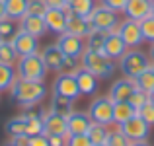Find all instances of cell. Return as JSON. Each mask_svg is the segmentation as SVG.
<instances>
[{
	"mask_svg": "<svg viewBox=\"0 0 154 146\" xmlns=\"http://www.w3.org/2000/svg\"><path fill=\"white\" fill-rule=\"evenodd\" d=\"M10 96L16 103H20L22 107L29 109L33 105L41 103L47 96V88L43 82H31V80H22L18 78L14 82V86L10 88Z\"/></svg>",
	"mask_w": 154,
	"mask_h": 146,
	"instance_id": "obj_1",
	"label": "cell"
},
{
	"mask_svg": "<svg viewBox=\"0 0 154 146\" xmlns=\"http://www.w3.org/2000/svg\"><path fill=\"white\" fill-rule=\"evenodd\" d=\"M80 64H82L84 70L96 74L98 78H109V76H113V72H115V68H117V64H115L113 59L105 56L103 53L90 51V49H86V51L82 53Z\"/></svg>",
	"mask_w": 154,
	"mask_h": 146,
	"instance_id": "obj_2",
	"label": "cell"
},
{
	"mask_svg": "<svg viewBox=\"0 0 154 146\" xmlns=\"http://www.w3.org/2000/svg\"><path fill=\"white\" fill-rule=\"evenodd\" d=\"M16 72H18V78L22 80H31V82H43L47 74V66L43 62L41 55H29V56H22L18 59V66H16Z\"/></svg>",
	"mask_w": 154,
	"mask_h": 146,
	"instance_id": "obj_3",
	"label": "cell"
},
{
	"mask_svg": "<svg viewBox=\"0 0 154 146\" xmlns=\"http://www.w3.org/2000/svg\"><path fill=\"white\" fill-rule=\"evenodd\" d=\"M150 62L152 60L148 59L143 51H139V49H129V51L121 56L119 68L127 78H137V76H140L144 70L150 68Z\"/></svg>",
	"mask_w": 154,
	"mask_h": 146,
	"instance_id": "obj_4",
	"label": "cell"
},
{
	"mask_svg": "<svg viewBox=\"0 0 154 146\" xmlns=\"http://www.w3.org/2000/svg\"><path fill=\"white\" fill-rule=\"evenodd\" d=\"M92 123H100V125H113V101L109 99V96H98L94 97V101L90 103L88 109Z\"/></svg>",
	"mask_w": 154,
	"mask_h": 146,
	"instance_id": "obj_5",
	"label": "cell"
},
{
	"mask_svg": "<svg viewBox=\"0 0 154 146\" xmlns=\"http://www.w3.org/2000/svg\"><path fill=\"white\" fill-rule=\"evenodd\" d=\"M117 14H119V12H115V10H111V8L100 4V6L94 8V12L90 14L88 20H90L92 27L102 29V31H107V33H109V29L119 23V16H117Z\"/></svg>",
	"mask_w": 154,
	"mask_h": 146,
	"instance_id": "obj_6",
	"label": "cell"
},
{
	"mask_svg": "<svg viewBox=\"0 0 154 146\" xmlns=\"http://www.w3.org/2000/svg\"><path fill=\"white\" fill-rule=\"evenodd\" d=\"M53 96H60V97L76 101L82 94H80L78 82L72 74H59L53 82Z\"/></svg>",
	"mask_w": 154,
	"mask_h": 146,
	"instance_id": "obj_7",
	"label": "cell"
},
{
	"mask_svg": "<svg viewBox=\"0 0 154 146\" xmlns=\"http://www.w3.org/2000/svg\"><path fill=\"white\" fill-rule=\"evenodd\" d=\"M121 132L127 136L131 142H139V140H146V136L150 135V125L143 119L140 115H135L133 119H129L127 123L121 125Z\"/></svg>",
	"mask_w": 154,
	"mask_h": 146,
	"instance_id": "obj_8",
	"label": "cell"
},
{
	"mask_svg": "<svg viewBox=\"0 0 154 146\" xmlns=\"http://www.w3.org/2000/svg\"><path fill=\"white\" fill-rule=\"evenodd\" d=\"M43 115V127H45V135H57V136H66L68 138V125H66V117L59 115V113L45 109L41 111Z\"/></svg>",
	"mask_w": 154,
	"mask_h": 146,
	"instance_id": "obj_9",
	"label": "cell"
},
{
	"mask_svg": "<svg viewBox=\"0 0 154 146\" xmlns=\"http://www.w3.org/2000/svg\"><path fill=\"white\" fill-rule=\"evenodd\" d=\"M57 47L63 51L64 56H72V59H80L82 53L86 51V41L76 35H70V33H63L59 35L57 39Z\"/></svg>",
	"mask_w": 154,
	"mask_h": 146,
	"instance_id": "obj_10",
	"label": "cell"
},
{
	"mask_svg": "<svg viewBox=\"0 0 154 146\" xmlns=\"http://www.w3.org/2000/svg\"><path fill=\"white\" fill-rule=\"evenodd\" d=\"M135 88H137V78H127V76H123V78L115 80V82L111 84L107 96L113 103H117V101H129V97L133 96Z\"/></svg>",
	"mask_w": 154,
	"mask_h": 146,
	"instance_id": "obj_11",
	"label": "cell"
},
{
	"mask_svg": "<svg viewBox=\"0 0 154 146\" xmlns=\"http://www.w3.org/2000/svg\"><path fill=\"white\" fill-rule=\"evenodd\" d=\"M119 35L129 49H137L139 45H143V41H144L143 31H140V23L135 22V20H129V18L121 22V33Z\"/></svg>",
	"mask_w": 154,
	"mask_h": 146,
	"instance_id": "obj_12",
	"label": "cell"
},
{
	"mask_svg": "<svg viewBox=\"0 0 154 146\" xmlns=\"http://www.w3.org/2000/svg\"><path fill=\"white\" fill-rule=\"evenodd\" d=\"M12 45H14V49H16V53H18L20 59H22V56H29V55H37V51H39L37 37L26 33L23 29H20L18 33L14 35Z\"/></svg>",
	"mask_w": 154,
	"mask_h": 146,
	"instance_id": "obj_13",
	"label": "cell"
},
{
	"mask_svg": "<svg viewBox=\"0 0 154 146\" xmlns=\"http://www.w3.org/2000/svg\"><path fill=\"white\" fill-rule=\"evenodd\" d=\"M123 14L129 20L143 22L146 16L152 14V0H127V4L123 8Z\"/></svg>",
	"mask_w": 154,
	"mask_h": 146,
	"instance_id": "obj_14",
	"label": "cell"
},
{
	"mask_svg": "<svg viewBox=\"0 0 154 146\" xmlns=\"http://www.w3.org/2000/svg\"><path fill=\"white\" fill-rule=\"evenodd\" d=\"M43 20H45L49 31H53V33H57V35L66 33L68 16H66L64 10H53V8H49V10L45 12V16H43Z\"/></svg>",
	"mask_w": 154,
	"mask_h": 146,
	"instance_id": "obj_15",
	"label": "cell"
},
{
	"mask_svg": "<svg viewBox=\"0 0 154 146\" xmlns=\"http://www.w3.org/2000/svg\"><path fill=\"white\" fill-rule=\"evenodd\" d=\"M20 29H23L26 33H29V35H33V37H43V35L47 33V23H45V20L41 18V16H29V14H26L22 20H20Z\"/></svg>",
	"mask_w": 154,
	"mask_h": 146,
	"instance_id": "obj_16",
	"label": "cell"
},
{
	"mask_svg": "<svg viewBox=\"0 0 154 146\" xmlns=\"http://www.w3.org/2000/svg\"><path fill=\"white\" fill-rule=\"evenodd\" d=\"M66 125H68V135H86L92 125V119L84 111H72L66 117Z\"/></svg>",
	"mask_w": 154,
	"mask_h": 146,
	"instance_id": "obj_17",
	"label": "cell"
},
{
	"mask_svg": "<svg viewBox=\"0 0 154 146\" xmlns=\"http://www.w3.org/2000/svg\"><path fill=\"white\" fill-rule=\"evenodd\" d=\"M74 78H76V82H78V88H80V94L82 96H96V92H98V88H100V78L96 74L80 68L74 74Z\"/></svg>",
	"mask_w": 154,
	"mask_h": 146,
	"instance_id": "obj_18",
	"label": "cell"
},
{
	"mask_svg": "<svg viewBox=\"0 0 154 146\" xmlns=\"http://www.w3.org/2000/svg\"><path fill=\"white\" fill-rule=\"evenodd\" d=\"M94 29L90 23V20L88 18H82V16H74L70 14L68 16V22H66V33L70 35H76V37L80 39H86L88 35H90V31Z\"/></svg>",
	"mask_w": 154,
	"mask_h": 146,
	"instance_id": "obj_19",
	"label": "cell"
},
{
	"mask_svg": "<svg viewBox=\"0 0 154 146\" xmlns=\"http://www.w3.org/2000/svg\"><path fill=\"white\" fill-rule=\"evenodd\" d=\"M129 51V47L125 45V41L121 39V35H113V33H107L105 37V43H103V55L109 56V59L121 60V56Z\"/></svg>",
	"mask_w": 154,
	"mask_h": 146,
	"instance_id": "obj_20",
	"label": "cell"
},
{
	"mask_svg": "<svg viewBox=\"0 0 154 146\" xmlns=\"http://www.w3.org/2000/svg\"><path fill=\"white\" fill-rule=\"evenodd\" d=\"M41 59H43V62H45L47 70L60 72V68H63V62H64V55H63V51L57 47V43H55V45H47L45 49H43Z\"/></svg>",
	"mask_w": 154,
	"mask_h": 146,
	"instance_id": "obj_21",
	"label": "cell"
},
{
	"mask_svg": "<svg viewBox=\"0 0 154 146\" xmlns=\"http://www.w3.org/2000/svg\"><path fill=\"white\" fill-rule=\"evenodd\" d=\"M26 117V135L27 136H37V135H45V127H43V115L41 111H33V109H27L23 113Z\"/></svg>",
	"mask_w": 154,
	"mask_h": 146,
	"instance_id": "obj_22",
	"label": "cell"
},
{
	"mask_svg": "<svg viewBox=\"0 0 154 146\" xmlns=\"http://www.w3.org/2000/svg\"><path fill=\"white\" fill-rule=\"evenodd\" d=\"M135 115H137V109L129 101H117V103H113V125L121 127L123 123H127Z\"/></svg>",
	"mask_w": 154,
	"mask_h": 146,
	"instance_id": "obj_23",
	"label": "cell"
},
{
	"mask_svg": "<svg viewBox=\"0 0 154 146\" xmlns=\"http://www.w3.org/2000/svg\"><path fill=\"white\" fill-rule=\"evenodd\" d=\"M27 2L29 0H4V8H6V18L20 22L27 12Z\"/></svg>",
	"mask_w": 154,
	"mask_h": 146,
	"instance_id": "obj_24",
	"label": "cell"
},
{
	"mask_svg": "<svg viewBox=\"0 0 154 146\" xmlns=\"http://www.w3.org/2000/svg\"><path fill=\"white\" fill-rule=\"evenodd\" d=\"M96 4L94 0H76L74 4H70V6L64 8V12H66V16L74 14V16H82V18H90V14L94 12Z\"/></svg>",
	"mask_w": 154,
	"mask_h": 146,
	"instance_id": "obj_25",
	"label": "cell"
},
{
	"mask_svg": "<svg viewBox=\"0 0 154 146\" xmlns=\"http://www.w3.org/2000/svg\"><path fill=\"white\" fill-rule=\"evenodd\" d=\"M18 80V72L12 64H4L0 62V92L10 90L14 86V82Z\"/></svg>",
	"mask_w": 154,
	"mask_h": 146,
	"instance_id": "obj_26",
	"label": "cell"
},
{
	"mask_svg": "<svg viewBox=\"0 0 154 146\" xmlns=\"http://www.w3.org/2000/svg\"><path fill=\"white\" fill-rule=\"evenodd\" d=\"M105 37H107V31H102V29H92L90 35H88L84 41H86V49L90 51H96V53H103V43H105Z\"/></svg>",
	"mask_w": 154,
	"mask_h": 146,
	"instance_id": "obj_27",
	"label": "cell"
},
{
	"mask_svg": "<svg viewBox=\"0 0 154 146\" xmlns=\"http://www.w3.org/2000/svg\"><path fill=\"white\" fill-rule=\"evenodd\" d=\"M86 135H88V138H90L92 144H107V138H109L107 127H105V125H100V123H92Z\"/></svg>",
	"mask_w": 154,
	"mask_h": 146,
	"instance_id": "obj_28",
	"label": "cell"
},
{
	"mask_svg": "<svg viewBox=\"0 0 154 146\" xmlns=\"http://www.w3.org/2000/svg\"><path fill=\"white\" fill-rule=\"evenodd\" d=\"M72 103H74L72 99H66V97H60V96H53L49 109L55 111V113H59V115H63V117H68L72 111H74Z\"/></svg>",
	"mask_w": 154,
	"mask_h": 146,
	"instance_id": "obj_29",
	"label": "cell"
},
{
	"mask_svg": "<svg viewBox=\"0 0 154 146\" xmlns=\"http://www.w3.org/2000/svg\"><path fill=\"white\" fill-rule=\"evenodd\" d=\"M18 59L20 56L16 53L14 45H12V41H0V62L14 66V62H18Z\"/></svg>",
	"mask_w": 154,
	"mask_h": 146,
	"instance_id": "obj_30",
	"label": "cell"
},
{
	"mask_svg": "<svg viewBox=\"0 0 154 146\" xmlns=\"http://www.w3.org/2000/svg\"><path fill=\"white\" fill-rule=\"evenodd\" d=\"M18 31H20V26L14 20H10V18L0 20V39H2V41H12Z\"/></svg>",
	"mask_w": 154,
	"mask_h": 146,
	"instance_id": "obj_31",
	"label": "cell"
},
{
	"mask_svg": "<svg viewBox=\"0 0 154 146\" xmlns=\"http://www.w3.org/2000/svg\"><path fill=\"white\" fill-rule=\"evenodd\" d=\"M6 132L10 136H18V135H26V117L18 115L14 119H10L6 123Z\"/></svg>",
	"mask_w": 154,
	"mask_h": 146,
	"instance_id": "obj_32",
	"label": "cell"
},
{
	"mask_svg": "<svg viewBox=\"0 0 154 146\" xmlns=\"http://www.w3.org/2000/svg\"><path fill=\"white\" fill-rule=\"evenodd\" d=\"M137 88L146 92V94H150L154 90V70H152V66L148 68V70H144L140 76H137Z\"/></svg>",
	"mask_w": 154,
	"mask_h": 146,
	"instance_id": "obj_33",
	"label": "cell"
},
{
	"mask_svg": "<svg viewBox=\"0 0 154 146\" xmlns=\"http://www.w3.org/2000/svg\"><path fill=\"white\" fill-rule=\"evenodd\" d=\"M139 23H140V31H143L144 41L154 43V14L146 16V18H144L143 22H139Z\"/></svg>",
	"mask_w": 154,
	"mask_h": 146,
	"instance_id": "obj_34",
	"label": "cell"
},
{
	"mask_svg": "<svg viewBox=\"0 0 154 146\" xmlns=\"http://www.w3.org/2000/svg\"><path fill=\"white\" fill-rule=\"evenodd\" d=\"M82 68L80 64V59H72V56H64V62H63V68H60V74H72L74 76L76 72Z\"/></svg>",
	"mask_w": 154,
	"mask_h": 146,
	"instance_id": "obj_35",
	"label": "cell"
},
{
	"mask_svg": "<svg viewBox=\"0 0 154 146\" xmlns=\"http://www.w3.org/2000/svg\"><path fill=\"white\" fill-rule=\"evenodd\" d=\"M49 10L47 8V4H45V0H29L27 2V12L26 14H29V16H45V12Z\"/></svg>",
	"mask_w": 154,
	"mask_h": 146,
	"instance_id": "obj_36",
	"label": "cell"
},
{
	"mask_svg": "<svg viewBox=\"0 0 154 146\" xmlns=\"http://www.w3.org/2000/svg\"><path fill=\"white\" fill-rule=\"evenodd\" d=\"M131 144V140L127 138V136L121 132V129L117 127V131L109 132V138H107V146H129Z\"/></svg>",
	"mask_w": 154,
	"mask_h": 146,
	"instance_id": "obj_37",
	"label": "cell"
},
{
	"mask_svg": "<svg viewBox=\"0 0 154 146\" xmlns=\"http://www.w3.org/2000/svg\"><path fill=\"white\" fill-rule=\"evenodd\" d=\"M129 103L133 105V107L139 111L140 107H143L144 103H148V94L146 92H143V90H139V88H135V92H133V96L129 97Z\"/></svg>",
	"mask_w": 154,
	"mask_h": 146,
	"instance_id": "obj_38",
	"label": "cell"
},
{
	"mask_svg": "<svg viewBox=\"0 0 154 146\" xmlns=\"http://www.w3.org/2000/svg\"><path fill=\"white\" fill-rule=\"evenodd\" d=\"M137 115H140L148 125H150V127H154V105L150 103V101H148V103H144L143 107L137 111Z\"/></svg>",
	"mask_w": 154,
	"mask_h": 146,
	"instance_id": "obj_39",
	"label": "cell"
},
{
	"mask_svg": "<svg viewBox=\"0 0 154 146\" xmlns=\"http://www.w3.org/2000/svg\"><path fill=\"white\" fill-rule=\"evenodd\" d=\"M66 146H92L88 135H68Z\"/></svg>",
	"mask_w": 154,
	"mask_h": 146,
	"instance_id": "obj_40",
	"label": "cell"
},
{
	"mask_svg": "<svg viewBox=\"0 0 154 146\" xmlns=\"http://www.w3.org/2000/svg\"><path fill=\"white\" fill-rule=\"evenodd\" d=\"M100 4H103V6L111 8V10H115V12H123L127 0H100Z\"/></svg>",
	"mask_w": 154,
	"mask_h": 146,
	"instance_id": "obj_41",
	"label": "cell"
},
{
	"mask_svg": "<svg viewBox=\"0 0 154 146\" xmlns=\"http://www.w3.org/2000/svg\"><path fill=\"white\" fill-rule=\"evenodd\" d=\"M29 146H49V138H47V135L29 136Z\"/></svg>",
	"mask_w": 154,
	"mask_h": 146,
	"instance_id": "obj_42",
	"label": "cell"
},
{
	"mask_svg": "<svg viewBox=\"0 0 154 146\" xmlns=\"http://www.w3.org/2000/svg\"><path fill=\"white\" fill-rule=\"evenodd\" d=\"M14 146H29V136L27 135H18V136H12L10 140Z\"/></svg>",
	"mask_w": 154,
	"mask_h": 146,
	"instance_id": "obj_43",
	"label": "cell"
},
{
	"mask_svg": "<svg viewBox=\"0 0 154 146\" xmlns=\"http://www.w3.org/2000/svg\"><path fill=\"white\" fill-rule=\"evenodd\" d=\"M47 8H53V10H64L66 8V0H45Z\"/></svg>",
	"mask_w": 154,
	"mask_h": 146,
	"instance_id": "obj_44",
	"label": "cell"
},
{
	"mask_svg": "<svg viewBox=\"0 0 154 146\" xmlns=\"http://www.w3.org/2000/svg\"><path fill=\"white\" fill-rule=\"evenodd\" d=\"M47 138H49V146H66V136L51 135V136H47Z\"/></svg>",
	"mask_w": 154,
	"mask_h": 146,
	"instance_id": "obj_45",
	"label": "cell"
},
{
	"mask_svg": "<svg viewBox=\"0 0 154 146\" xmlns=\"http://www.w3.org/2000/svg\"><path fill=\"white\" fill-rule=\"evenodd\" d=\"M6 18V8H4V0H0V20Z\"/></svg>",
	"mask_w": 154,
	"mask_h": 146,
	"instance_id": "obj_46",
	"label": "cell"
},
{
	"mask_svg": "<svg viewBox=\"0 0 154 146\" xmlns=\"http://www.w3.org/2000/svg\"><path fill=\"white\" fill-rule=\"evenodd\" d=\"M129 146H150V144H148L146 140H139V142H131Z\"/></svg>",
	"mask_w": 154,
	"mask_h": 146,
	"instance_id": "obj_47",
	"label": "cell"
},
{
	"mask_svg": "<svg viewBox=\"0 0 154 146\" xmlns=\"http://www.w3.org/2000/svg\"><path fill=\"white\" fill-rule=\"evenodd\" d=\"M148 101H150V103L154 105V90L150 92V94H148Z\"/></svg>",
	"mask_w": 154,
	"mask_h": 146,
	"instance_id": "obj_48",
	"label": "cell"
},
{
	"mask_svg": "<svg viewBox=\"0 0 154 146\" xmlns=\"http://www.w3.org/2000/svg\"><path fill=\"white\" fill-rule=\"evenodd\" d=\"M150 56H152V60H154V43H152V47H150Z\"/></svg>",
	"mask_w": 154,
	"mask_h": 146,
	"instance_id": "obj_49",
	"label": "cell"
},
{
	"mask_svg": "<svg viewBox=\"0 0 154 146\" xmlns=\"http://www.w3.org/2000/svg\"><path fill=\"white\" fill-rule=\"evenodd\" d=\"M76 0H66V6H70V4H74Z\"/></svg>",
	"mask_w": 154,
	"mask_h": 146,
	"instance_id": "obj_50",
	"label": "cell"
},
{
	"mask_svg": "<svg viewBox=\"0 0 154 146\" xmlns=\"http://www.w3.org/2000/svg\"><path fill=\"white\" fill-rule=\"evenodd\" d=\"M92 146H107V144H92Z\"/></svg>",
	"mask_w": 154,
	"mask_h": 146,
	"instance_id": "obj_51",
	"label": "cell"
},
{
	"mask_svg": "<svg viewBox=\"0 0 154 146\" xmlns=\"http://www.w3.org/2000/svg\"><path fill=\"white\" fill-rule=\"evenodd\" d=\"M150 66H152V70H154V60H152V62H150Z\"/></svg>",
	"mask_w": 154,
	"mask_h": 146,
	"instance_id": "obj_52",
	"label": "cell"
},
{
	"mask_svg": "<svg viewBox=\"0 0 154 146\" xmlns=\"http://www.w3.org/2000/svg\"><path fill=\"white\" fill-rule=\"evenodd\" d=\"M152 14H154V0H152Z\"/></svg>",
	"mask_w": 154,
	"mask_h": 146,
	"instance_id": "obj_53",
	"label": "cell"
},
{
	"mask_svg": "<svg viewBox=\"0 0 154 146\" xmlns=\"http://www.w3.org/2000/svg\"><path fill=\"white\" fill-rule=\"evenodd\" d=\"M6 146H14V144H12V142H8V144H6Z\"/></svg>",
	"mask_w": 154,
	"mask_h": 146,
	"instance_id": "obj_54",
	"label": "cell"
},
{
	"mask_svg": "<svg viewBox=\"0 0 154 146\" xmlns=\"http://www.w3.org/2000/svg\"><path fill=\"white\" fill-rule=\"evenodd\" d=\"M0 41H2V39H0Z\"/></svg>",
	"mask_w": 154,
	"mask_h": 146,
	"instance_id": "obj_55",
	"label": "cell"
}]
</instances>
